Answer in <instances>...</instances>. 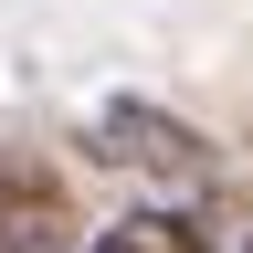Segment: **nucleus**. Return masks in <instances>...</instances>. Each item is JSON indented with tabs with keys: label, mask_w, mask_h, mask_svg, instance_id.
<instances>
[{
	"label": "nucleus",
	"mask_w": 253,
	"mask_h": 253,
	"mask_svg": "<svg viewBox=\"0 0 253 253\" xmlns=\"http://www.w3.org/2000/svg\"><path fill=\"white\" fill-rule=\"evenodd\" d=\"M84 148L116 158V169H137V179H158V190H179V201H201L211 169H221L201 126L169 116V106H148V95H106V106H95V126H84Z\"/></svg>",
	"instance_id": "1"
},
{
	"label": "nucleus",
	"mask_w": 253,
	"mask_h": 253,
	"mask_svg": "<svg viewBox=\"0 0 253 253\" xmlns=\"http://www.w3.org/2000/svg\"><path fill=\"white\" fill-rule=\"evenodd\" d=\"M95 253H201V221L190 211H126L95 232Z\"/></svg>",
	"instance_id": "2"
}]
</instances>
